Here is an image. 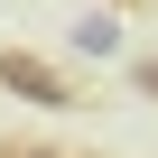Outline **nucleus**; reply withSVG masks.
I'll return each instance as SVG.
<instances>
[{
    "mask_svg": "<svg viewBox=\"0 0 158 158\" xmlns=\"http://www.w3.org/2000/svg\"><path fill=\"white\" fill-rule=\"evenodd\" d=\"M0 84L28 93V102H47V112H65V102H74V84H65V74H47L28 47H0Z\"/></svg>",
    "mask_w": 158,
    "mask_h": 158,
    "instance_id": "f257e3e1",
    "label": "nucleus"
},
{
    "mask_svg": "<svg viewBox=\"0 0 158 158\" xmlns=\"http://www.w3.org/2000/svg\"><path fill=\"white\" fill-rule=\"evenodd\" d=\"M112 37H121V28H112V10H102V19H84V28H74V47H84V56H112Z\"/></svg>",
    "mask_w": 158,
    "mask_h": 158,
    "instance_id": "f03ea898",
    "label": "nucleus"
},
{
    "mask_svg": "<svg viewBox=\"0 0 158 158\" xmlns=\"http://www.w3.org/2000/svg\"><path fill=\"white\" fill-rule=\"evenodd\" d=\"M0 158H65V149H47V139H10Z\"/></svg>",
    "mask_w": 158,
    "mask_h": 158,
    "instance_id": "7ed1b4c3",
    "label": "nucleus"
},
{
    "mask_svg": "<svg viewBox=\"0 0 158 158\" xmlns=\"http://www.w3.org/2000/svg\"><path fill=\"white\" fill-rule=\"evenodd\" d=\"M139 93H158V56H149V65H139Z\"/></svg>",
    "mask_w": 158,
    "mask_h": 158,
    "instance_id": "20e7f679",
    "label": "nucleus"
},
{
    "mask_svg": "<svg viewBox=\"0 0 158 158\" xmlns=\"http://www.w3.org/2000/svg\"><path fill=\"white\" fill-rule=\"evenodd\" d=\"M121 10H130V0H121Z\"/></svg>",
    "mask_w": 158,
    "mask_h": 158,
    "instance_id": "39448f33",
    "label": "nucleus"
}]
</instances>
